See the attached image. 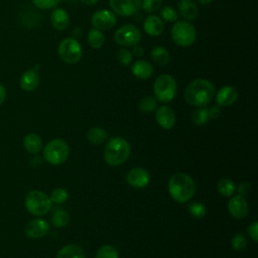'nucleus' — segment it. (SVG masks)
Segmentation results:
<instances>
[{
    "label": "nucleus",
    "mask_w": 258,
    "mask_h": 258,
    "mask_svg": "<svg viewBox=\"0 0 258 258\" xmlns=\"http://www.w3.org/2000/svg\"><path fill=\"white\" fill-rule=\"evenodd\" d=\"M88 43L89 45L94 49L101 48L105 43V35L104 33L97 29V28H91L88 32Z\"/></svg>",
    "instance_id": "nucleus-25"
},
{
    "label": "nucleus",
    "mask_w": 258,
    "mask_h": 258,
    "mask_svg": "<svg viewBox=\"0 0 258 258\" xmlns=\"http://www.w3.org/2000/svg\"><path fill=\"white\" fill-rule=\"evenodd\" d=\"M57 53L63 62L68 64H74L80 61L82 58L83 49L80 42L76 38L66 37L59 42Z\"/></svg>",
    "instance_id": "nucleus-8"
},
{
    "label": "nucleus",
    "mask_w": 258,
    "mask_h": 258,
    "mask_svg": "<svg viewBox=\"0 0 258 258\" xmlns=\"http://www.w3.org/2000/svg\"><path fill=\"white\" fill-rule=\"evenodd\" d=\"M114 39L121 46H133L140 42L141 32L134 24H124L116 30Z\"/></svg>",
    "instance_id": "nucleus-9"
},
{
    "label": "nucleus",
    "mask_w": 258,
    "mask_h": 258,
    "mask_svg": "<svg viewBox=\"0 0 258 258\" xmlns=\"http://www.w3.org/2000/svg\"><path fill=\"white\" fill-rule=\"evenodd\" d=\"M160 18L166 22H175L178 18V14L174 7L166 5L160 10Z\"/></svg>",
    "instance_id": "nucleus-30"
},
{
    "label": "nucleus",
    "mask_w": 258,
    "mask_h": 258,
    "mask_svg": "<svg viewBox=\"0 0 258 258\" xmlns=\"http://www.w3.org/2000/svg\"><path fill=\"white\" fill-rule=\"evenodd\" d=\"M214 0H198L199 3H201L202 5H208L210 3H212Z\"/></svg>",
    "instance_id": "nucleus-46"
},
{
    "label": "nucleus",
    "mask_w": 258,
    "mask_h": 258,
    "mask_svg": "<svg viewBox=\"0 0 258 258\" xmlns=\"http://www.w3.org/2000/svg\"><path fill=\"white\" fill-rule=\"evenodd\" d=\"M257 230H258V224L256 221H254L252 224H250V226L247 229V232L249 234V236L252 238L253 241L257 242L258 241V235H257Z\"/></svg>",
    "instance_id": "nucleus-39"
},
{
    "label": "nucleus",
    "mask_w": 258,
    "mask_h": 258,
    "mask_svg": "<svg viewBox=\"0 0 258 258\" xmlns=\"http://www.w3.org/2000/svg\"><path fill=\"white\" fill-rule=\"evenodd\" d=\"M132 54H133V56H136V57H141V56H143V54H144V49H143V47L141 46V45H139V44H135V45H133V48H132Z\"/></svg>",
    "instance_id": "nucleus-42"
},
{
    "label": "nucleus",
    "mask_w": 258,
    "mask_h": 258,
    "mask_svg": "<svg viewBox=\"0 0 258 258\" xmlns=\"http://www.w3.org/2000/svg\"><path fill=\"white\" fill-rule=\"evenodd\" d=\"M71 19L66 10L62 8H53L50 14V23L55 30L63 31L70 25Z\"/></svg>",
    "instance_id": "nucleus-18"
},
{
    "label": "nucleus",
    "mask_w": 258,
    "mask_h": 258,
    "mask_svg": "<svg viewBox=\"0 0 258 258\" xmlns=\"http://www.w3.org/2000/svg\"><path fill=\"white\" fill-rule=\"evenodd\" d=\"M155 119L158 125L164 129H170L175 124V115L173 110L166 106H160L155 113Z\"/></svg>",
    "instance_id": "nucleus-16"
},
{
    "label": "nucleus",
    "mask_w": 258,
    "mask_h": 258,
    "mask_svg": "<svg viewBox=\"0 0 258 258\" xmlns=\"http://www.w3.org/2000/svg\"><path fill=\"white\" fill-rule=\"evenodd\" d=\"M23 146L27 152L37 154L42 149V140L37 134L28 133L23 138Z\"/></svg>",
    "instance_id": "nucleus-22"
},
{
    "label": "nucleus",
    "mask_w": 258,
    "mask_h": 258,
    "mask_svg": "<svg viewBox=\"0 0 258 258\" xmlns=\"http://www.w3.org/2000/svg\"><path fill=\"white\" fill-rule=\"evenodd\" d=\"M49 231V225L44 219H34L28 222L24 228L26 237L30 239H39L44 237Z\"/></svg>",
    "instance_id": "nucleus-12"
},
{
    "label": "nucleus",
    "mask_w": 258,
    "mask_h": 258,
    "mask_svg": "<svg viewBox=\"0 0 258 258\" xmlns=\"http://www.w3.org/2000/svg\"><path fill=\"white\" fill-rule=\"evenodd\" d=\"M56 258H85V251L78 244H69L58 251Z\"/></svg>",
    "instance_id": "nucleus-23"
},
{
    "label": "nucleus",
    "mask_w": 258,
    "mask_h": 258,
    "mask_svg": "<svg viewBox=\"0 0 258 258\" xmlns=\"http://www.w3.org/2000/svg\"><path fill=\"white\" fill-rule=\"evenodd\" d=\"M206 211H207L206 207L202 203L194 202V203L189 204V206H188V212L195 218H202V217H204L205 214H206Z\"/></svg>",
    "instance_id": "nucleus-36"
},
{
    "label": "nucleus",
    "mask_w": 258,
    "mask_h": 258,
    "mask_svg": "<svg viewBox=\"0 0 258 258\" xmlns=\"http://www.w3.org/2000/svg\"><path fill=\"white\" fill-rule=\"evenodd\" d=\"M150 57L152 59V61L155 64L158 66H166L170 59V55L169 52L166 48H164L163 46L157 45L154 46L151 51H150Z\"/></svg>",
    "instance_id": "nucleus-24"
},
{
    "label": "nucleus",
    "mask_w": 258,
    "mask_h": 258,
    "mask_svg": "<svg viewBox=\"0 0 258 258\" xmlns=\"http://www.w3.org/2000/svg\"><path fill=\"white\" fill-rule=\"evenodd\" d=\"M176 81L171 75L162 74L155 79L153 84V92L158 101L162 103L172 101L176 95Z\"/></svg>",
    "instance_id": "nucleus-5"
},
{
    "label": "nucleus",
    "mask_w": 258,
    "mask_h": 258,
    "mask_svg": "<svg viewBox=\"0 0 258 258\" xmlns=\"http://www.w3.org/2000/svg\"><path fill=\"white\" fill-rule=\"evenodd\" d=\"M131 71L135 78L139 80H146L153 74V66L148 60L138 59L132 64Z\"/></svg>",
    "instance_id": "nucleus-21"
},
{
    "label": "nucleus",
    "mask_w": 258,
    "mask_h": 258,
    "mask_svg": "<svg viewBox=\"0 0 258 258\" xmlns=\"http://www.w3.org/2000/svg\"><path fill=\"white\" fill-rule=\"evenodd\" d=\"M162 0H141L140 8L143 12L151 14L153 12H156L161 7Z\"/></svg>",
    "instance_id": "nucleus-31"
},
{
    "label": "nucleus",
    "mask_w": 258,
    "mask_h": 258,
    "mask_svg": "<svg viewBox=\"0 0 258 258\" xmlns=\"http://www.w3.org/2000/svg\"><path fill=\"white\" fill-rule=\"evenodd\" d=\"M217 189L221 195L225 197H231L236 190V187H235V183L231 179L223 178L218 182Z\"/></svg>",
    "instance_id": "nucleus-28"
},
{
    "label": "nucleus",
    "mask_w": 258,
    "mask_h": 258,
    "mask_svg": "<svg viewBox=\"0 0 258 258\" xmlns=\"http://www.w3.org/2000/svg\"><path fill=\"white\" fill-rule=\"evenodd\" d=\"M30 163L32 166H39L41 163H42V160L40 159L39 156H34L31 160H30Z\"/></svg>",
    "instance_id": "nucleus-44"
},
{
    "label": "nucleus",
    "mask_w": 258,
    "mask_h": 258,
    "mask_svg": "<svg viewBox=\"0 0 258 258\" xmlns=\"http://www.w3.org/2000/svg\"><path fill=\"white\" fill-rule=\"evenodd\" d=\"M228 210L232 217L236 219H243L248 214V203L242 196H235L230 199L228 203Z\"/></svg>",
    "instance_id": "nucleus-14"
},
{
    "label": "nucleus",
    "mask_w": 258,
    "mask_h": 258,
    "mask_svg": "<svg viewBox=\"0 0 258 258\" xmlns=\"http://www.w3.org/2000/svg\"><path fill=\"white\" fill-rule=\"evenodd\" d=\"M24 205L28 213L33 216H43L47 214L52 206L50 198L43 191L30 190L26 194Z\"/></svg>",
    "instance_id": "nucleus-4"
},
{
    "label": "nucleus",
    "mask_w": 258,
    "mask_h": 258,
    "mask_svg": "<svg viewBox=\"0 0 258 258\" xmlns=\"http://www.w3.org/2000/svg\"><path fill=\"white\" fill-rule=\"evenodd\" d=\"M156 99L152 96H146L139 102V110L143 113H150L156 108Z\"/></svg>",
    "instance_id": "nucleus-29"
},
{
    "label": "nucleus",
    "mask_w": 258,
    "mask_h": 258,
    "mask_svg": "<svg viewBox=\"0 0 258 258\" xmlns=\"http://www.w3.org/2000/svg\"><path fill=\"white\" fill-rule=\"evenodd\" d=\"M31 2L35 7L42 10H47L55 8L61 2V0H31Z\"/></svg>",
    "instance_id": "nucleus-37"
},
{
    "label": "nucleus",
    "mask_w": 258,
    "mask_h": 258,
    "mask_svg": "<svg viewBox=\"0 0 258 258\" xmlns=\"http://www.w3.org/2000/svg\"><path fill=\"white\" fill-rule=\"evenodd\" d=\"M92 25L101 31L113 28L117 23L116 14L109 9H100L92 15Z\"/></svg>",
    "instance_id": "nucleus-10"
},
{
    "label": "nucleus",
    "mask_w": 258,
    "mask_h": 258,
    "mask_svg": "<svg viewBox=\"0 0 258 258\" xmlns=\"http://www.w3.org/2000/svg\"><path fill=\"white\" fill-rule=\"evenodd\" d=\"M177 10L184 20H194L197 18L199 8L194 0H179L177 2Z\"/></svg>",
    "instance_id": "nucleus-20"
},
{
    "label": "nucleus",
    "mask_w": 258,
    "mask_h": 258,
    "mask_svg": "<svg viewBox=\"0 0 258 258\" xmlns=\"http://www.w3.org/2000/svg\"><path fill=\"white\" fill-rule=\"evenodd\" d=\"M70 154V148L67 142L56 138L50 140L43 148V158L51 165H59L63 163Z\"/></svg>",
    "instance_id": "nucleus-7"
},
{
    "label": "nucleus",
    "mask_w": 258,
    "mask_h": 258,
    "mask_svg": "<svg viewBox=\"0 0 258 258\" xmlns=\"http://www.w3.org/2000/svg\"><path fill=\"white\" fill-rule=\"evenodd\" d=\"M96 258H119V255L115 247L111 245H104L97 251Z\"/></svg>",
    "instance_id": "nucleus-32"
},
{
    "label": "nucleus",
    "mask_w": 258,
    "mask_h": 258,
    "mask_svg": "<svg viewBox=\"0 0 258 258\" xmlns=\"http://www.w3.org/2000/svg\"><path fill=\"white\" fill-rule=\"evenodd\" d=\"M6 99V89L4 88L3 85L0 84V106L4 103Z\"/></svg>",
    "instance_id": "nucleus-43"
},
{
    "label": "nucleus",
    "mask_w": 258,
    "mask_h": 258,
    "mask_svg": "<svg viewBox=\"0 0 258 258\" xmlns=\"http://www.w3.org/2000/svg\"><path fill=\"white\" fill-rule=\"evenodd\" d=\"M39 74L38 71L35 69L26 70L19 79L20 88L25 92H32L34 91L39 85Z\"/></svg>",
    "instance_id": "nucleus-15"
},
{
    "label": "nucleus",
    "mask_w": 258,
    "mask_h": 258,
    "mask_svg": "<svg viewBox=\"0 0 258 258\" xmlns=\"http://www.w3.org/2000/svg\"><path fill=\"white\" fill-rule=\"evenodd\" d=\"M50 221H51V224L53 225V227L61 228V227H64L69 224L70 215L68 214L67 211L57 208V209L53 210Z\"/></svg>",
    "instance_id": "nucleus-27"
},
{
    "label": "nucleus",
    "mask_w": 258,
    "mask_h": 258,
    "mask_svg": "<svg viewBox=\"0 0 258 258\" xmlns=\"http://www.w3.org/2000/svg\"><path fill=\"white\" fill-rule=\"evenodd\" d=\"M130 150V145L124 138L114 137L105 147L104 159L109 165L118 166L127 160Z\"/></svg>",
    "instance_id": "nucleus-3"
},
{
    "label": "nucleus",
    "mask_w": 258,
    "mask_h": 258,
    "mask_svg": "<svg viewBox=\"0 0 258 258\" xmlns=\"http://www.w3.org/2000/svg\"><path fill=\"white\" fill-rule=\"evenodd\" d=\"M216 90L214 85L206 79H196L185 88L184 101L191 106L205 107L213 100Z\"/></svg>",
    "instance_id": "nucleus-1"
},
{
    "label": "nucleus",
    "mask_w": 258,
    "mask_h": 258,
    "mask_svg": "<svg viewBox=\"0 0 258 258\" xmlns=\"http://www.w3.org/2000/svg\"><path fill=\"white\" fill-rule=\"evenodd\" d=\"M49 198H50L51 203H54V204H58V205H59V204L64 203V202L68 200L69 194H68V191H67L64 188H62V187H56V188H54V189L51 191Z\"/></svg>",
    "instance_id": "nucleus-34"
},
{
    "label": "nucleus",
    "mask_w": 258,
    "mask_h": 258,
    "mask_svg": "<svg viewBox=\"0 0 258 258\" xmlns=\"http://www.w3.org/2000/svg\"><path fill=\"white\" fill-rule=\"evenodd\" d=\"M143 29L150 36H159L163 32L164 24L159 16L151 14L144 19Z\"/></svg>",
    "instance_id": "nucleus-19"
},
{
    "label": "nucleus",
    "mask_w": 258,
    "mask_h": 258,
    "mask_svg": "<svg viewBox=\"0 0 258 258\" xmlns=\"http://www.w3.org/2000/svg\"><path fill=\"white\" fill-rule=\"evenodd\" d=\"M231 243H232V247L235 250L240 251V250L245 249V247L247 246V239L245 238V236L242 233H238L233 237Z\"/></svg>",
    "instance_id": "nucleus-38"
},
{
    "label": "nucleus",
    "mask_w": 258,
    "mask_h": 258,
    "mask_svg": "<svg viewBox=\"0 0 258 258\" xmlns=\"http://www.w3.org/2000/svg\"><path fill=\"white\" fill-rule=\"evenodd\" d=\"M126 180L131 186L137 187V188H142V187H145L146 185H148V183L150 181V175H149L148 171L145 170L144 168L135 167V168L130 169L127 172Z\"/></svg>",
    "instance_id": "nucleus-13"
},
{
    "label": "nucleus",
    "mask_w": 258,
    "mask_h": 258,
    "mask_svg": "<svg viewBox=\"0 0 258 258\" xmlns=\"http://www.w3.org/2000/svg\"><path fill=\"white\" fill-rule=\"evenodd\" d=\"M208 110V116H209V119H215L217 117L220 116L221 114V109H220V106L219 105H214L212 107H210Z\"/></svg>",
    "instance_id": "nucleus-40"
},
{
    "label": "nucleus",
    "mask_w": 258,
    "mask_h": 258,
    "mask_svg": "<svg viewBox=\"0 0 258 258\" xmlns=\"http://www.w3.org/2000/svg\"><path fill=\"white\" fill-rule=\"evenodd\" d=\"M209 120V116H208V110L207 108L201 107L197 110H195L191 114V121L196 124V125H203L205 124L207 121Z\"/></svg>",
    "instance_id": "nucleus-33"
},
{
    "label": "nucleus",
    "mask_w": 258,
    "mask_h": 258,
    "mask_svg": "<svg viewBox=\"0 0 258 258\" xmlns=\"http://www.w3.org/2000/svg\"><path fill=\"white\" fill-rule=\"evenodd\" d=\"M141 0H109L111 10L120 16H131L139 11Z\"/></svg>",
    "instance_id": "nucleus-11"
},
{
    "label": "nucleus",
    "mask_w": 258,
    "mask_h": 258,
    "mask_svg": "<svg viewBox=\"0 0 258 258\" xmlns=\"http://www.w3.org/2000/svg\"><path fill=\"white\" fill-rule=\"evenodd\" d=\"M171 38L181 47L190 46L197 37L196 27L187 20H176L171 27Z\"/></svg>",
    "instance_id": "nucleus-6"
},
{
    "label": "nucleus",
    "mask_w": 258,
    "mask_h": 258,
    "mask_svg": "<svg viewBox=\"0 0 258 258\" xmlns=\"http://www.w3.org/2000/svg\"><path fill=\"white\" fill-rule=\"evenodd\" d=\"M251 189V186L249 184V182L245 181V182H242L239 184V187H238V192H239V196H245L249 192V190Z\"/></svg>",
    "instance_id": "nucleus-41"
},
{
    "label": "nucleus",
    "mask_w": 258,
    "mask_h": 258,
    "mask_svg": "<svg viewBox=\"0 0 258 258\" xmlns=\"http://www.w3.org/2000/svg\"><path fill=\"white\" fill-rule=\"evenodd\" d=\"M117 58L122 66L128 67L132 62L133 54L128 48H120L117 52Z\"/></svg>",
    "instance_id": "nucleus-35"
},
{
    "label": "nucleus",
    "mask_w": 258,
    "mask_h": 258,
    "mask_svg": "<svg viewBox=\"0 0 258 258\" xmlns=\"http://www.w3.org/2000/svg\"><path fill=\"white\" fill-rule=\"evenodd\" d=\"M107 137H108L107 131L100 127H93L87 133V139L91 143L96 144V145L104 143L106 141Z\"/></svg>",
    "instance_id": "nucleus-26"
},
{
    "label": "nucleus",
    "mask_w": 258,
    "mask_h": 258,
    "mask_svg": "<svg viewBox=\"0 0 258 258\" xmlns=\"http://www.w3.org/2000/svg\"><path fill=\"white\" fill-rule=\"evenodd\" d=\"M168 191L171 198L177 203H185L195 195L196 184L189 175L177 172L168 181Z\"/></svg>",
    "instance_id": "nucleus-2"
},
{
    "label": "nucleus",
    "mask_w": 258,
    "mask_h": 258,
    "mask_svg": "<svg viewBox=\"0 0 258 258\" xmlns=\"http://www.w3.org/2000/svg\"><path fill=\"white\" fill-rule=\"evenodd\" d=\"M82 3H84L85 5H89V6H91V5H94V4H96L99 0H80Z\"/></svg>",
    "instance_id": "nucleus-45"
},
{
    "label": "nucleus",
    "mask_w": 258,
    "mask_h": 258,
    "mask_svg": "<svg viewBox=\"0 0 258 258\" xmlns=\"http://www.w3.org/2000/svg\"><path fill=\"white\" fill-rule=\"evenodd\" d=\"M238 91L232 86H225L219 90L216 95V101L219 106L229 107L238 99Z\"/></svg>",
    "instance_id": "nucleus-17"
}]
</instances>
